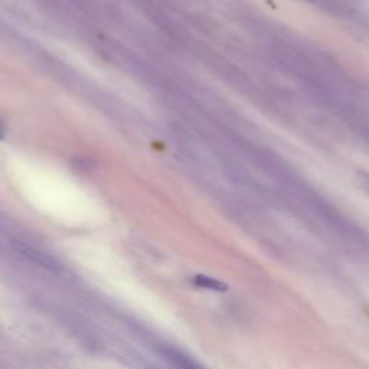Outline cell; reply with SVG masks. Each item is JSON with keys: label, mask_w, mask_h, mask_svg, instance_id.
Listing matches in <instances>:
<instances>
[{"label": "cell", "mask_w": 369, "mask_h": 369, "mask_svg": "<svg viewBox=\"0 0 369 369\" xmlns=\"http://www.w3.org/2000/svg\"><path fill=\"white\" fill-rule=\"evenodd\" d=\"M162 353L164 355V358L167 361H169L174 366H176L178 369H204L193 359H190L189 356H186L185 353H182L181 351H178L175 348H163Z\"/></svg>", "instance_id": "6da1fadb"}]
</instances>
